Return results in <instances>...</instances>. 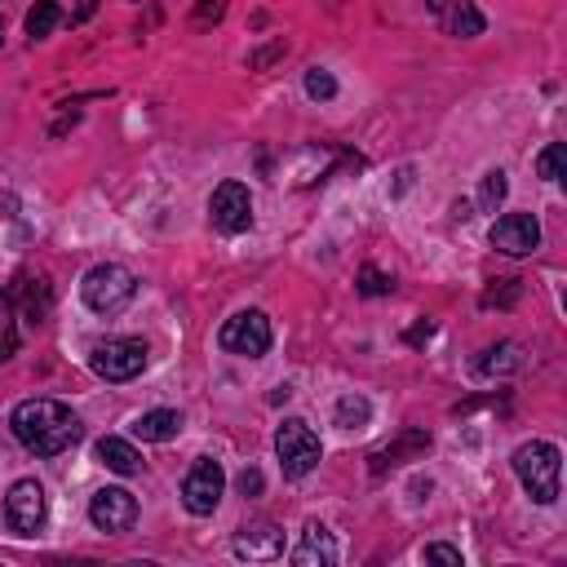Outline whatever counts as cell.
Masks as SVG:
<instances>
[{
	"label": "cell",
	"instance_id": "1",
	"mask_svg": "<svg viewBox=\"0 0 567 567\" xmlns=\"http://www.w3.org/2000/svg\"><path fill=\"white\" fill-rule=\"evenodd\" d=\"M9 430L31 456H58L71 443H80V434H84L80 416L58 399H22L9 412Z\"/></svg>",
	"mask_w": 567,
	"mask_h": 567
},
{
	"label": "cell",
	"instance_id": "2",
	"mask_svg": "<svg viewBox=\"0 0 567 567\" xmlns=\"http://www.w3.org/2000/svg\"><path fill=\"white\" fill-rule=\"evenodd\" d=\"M514 474L523 483V492L536 501V505H554L558 501V474H563V456L554 443L545 439H532L514 452Z\"/></svg>",
	"mask_w": 567,
	"mask_h": 567
},
{
	"label": "cell",
	"instance_id": "3",
	"mask_svg": "<svg viewBox=\"0 0 567 567\" xmlns=\"http://www.w3.org/2000/svg\"><path fill=\"white\" fill-rule=\"evenodd\" d=\"M80 297H84V306L97 310V315H120V310L137 297V279H133V270L120 266V261H97V266L80 279Z\"/></svg>",
	"mask_w": 567,
	"mask_h": 567
},
{
	"label": "cell",
	"instance_id": "4",
	"mask_svg": "<svg viewBox=\"0 0 567 567\" xmlns=\"http://www.w3.org/2000/svg\"><path fill=\"white\" fill-rule=\"evenodd\" d=\"M275 456H279L284 478H306L319 465L323 447H319V434L301 416H284V425L275 430Z\"/></svg>",
	"mask_w": 567,
	"mask_h": 567
},
{
	"label": "cell",
	"instance_id": "5",
	"mask_svg": "<svg viewBox=\"0 0 567 567\" xmlns=\"http://www.w3.org/2000/svg\"><path fill=\"white\" fill-rule=\"evenodd\" d=\"M146 341L142 337H106L89 350V368L102 377V381H133L142 368H146Z\"/></svg>",
	"mask_w": 567,
	"mask_h": 567
},
{
	"label": "cell",
	"instance_id": "6",
	"mask_svg": "<svg viewBox=\"0 0 567 567\" xmlns=\"http://www.w3.org/2000/svg\"><path fill=\"white\" fill-rule=\"evenodd\" d=\"M217 346L226 354H239V359H261L270 350V319L261 310H235L221 332H217Z\"/></svg>",
	"mask_w": 567,
	"mask_h": 567
},
{
	"label": "cell",
	"instance_id": "7",
	"mask_svg": "<svg viewBox=\"0 0 567 567\" xmlns=\"http://www.w3.org/2000/svg\"><path fill=\"white\" fill-rule=\"evenodd\" d=\"M49 518V501H44V487L35 478H18L4 496V523L13 536H35Z\"/></svg>",
	"mask_w": 567,
	"mask_h": 567
},
{
	"label": "cell",
	"instance_id": "8",
	"mask_svg": "<svg viewBox=\"0 0 567 567\" xmlns=\"http://www.w3.org/2000/svg\"><path fill=\"white\" fill-rule=\"evenodd\" d=\"M208 221H213V230H221V235L248 230V226H252V195H248V186L235 182V177H226V182L208 195Z\"/></svg>",
	"mask_w": 567,
	"mask_h": 567
},
{
	"label": "cell",
	"instance_id": "9",
	"mask_svg": "<svg viewBox=\"0 0 567 567\" xmlns=\"http://www.w3.org/2000/svg\"><path fill=\"white\" fill-rule=\"evenodd\" d=\"M221 492H226V474H221V465H217L213 456H199V461L186 470V478H182V505H186L195 518L213 514V509L221 505Z\"/></svg>",
	"mask_w": 567,
	"mask_h": 567
},
{
	"label": "cell",
	"instance_id": "10",
	"mask_svg": "<svg viewBox=\"0 0 567 567\" xmlns=\"http://www.w3.org/2000/svg\"><path fill=\"white\" fill-rule=\"evenodd\" d=\"M89 523H93L97 532H106V536L128 532V527L137 523V496H133L128 487H102V492H93V501H89Z\"/></svg>",
	"mask_w": 567,
	"mask_h": 567
},
{
	"label": "cell",
	"instance_id": "11",
	"mask_svg": "<svg viewBox=\"0 0 567 567\" xmlns=\"http://www.w3.org/2000/svg\"><path fill=\"white\" fill-rule=\"evenodd\" d=\"M492 248L505 252V257H527L540 248V221L532 213H505L492 221Z\"/></svg>",
	"mask_w": 567,
	"mask_h": 567
},
{
	"label": "cell",
	"instance_id": "12",
	"mask_svg": "<svg viewBox=\"0 0 567 567\" xmlns=\"http://www.w3.org/2000/svg\"><path fill=\"white\" fill-rule=\"evenodd\" d=\"M230 545H235L239 558L266 563V558H279V554H284V532H279L270 518H257V523H244Z\"/></svg>",
	"mask_w": 567,
	"mask_h": 567
},
{
	"label": "cell",
	"instance_id": "13",
	"mask_svg": "<svg viewBox=\"0 0 567 567\" xmlns=\"http://www.w3.org/2000/svg\"><path fill=\"white\" fill-rule=\"evenodd\" d=\"M430 4V13L439 18V27L447 31V35H456V40H474V35H483V13L474 9V0H425Z\"/></svg>",
	"mask_w": 567,
	"mask_h": 567
},
{
	"label": "cell",
	"instance_id": "14",
	"mask_svg": "<svg viewBox=\"0 0 567 567\" xmlns=\"http://www.w3.org/2000/svg\"><path fill=\"white\" fill-rule=\"evenodd\" d=\"M425 447H430V434H425V430H403L394 443H385V447H377V452L368 456V470H372V474H385V470H394V465L421 456Z\"/></svg>",
	"mask_w": 567,
	"mask_h": 567
},
{
	"label": "cell",
	"instance_id": "15",
	"mask_svg": "<svg viewBox=\"0 0 567 567\" xmlns=\"http://www.w3.org/2000/svg\"><path fill=\"white\" fill-rule=\"evenodd\" d=\"M292 563H297V567H332V563H337V540H332V532H328L323 523H306V532H301V540H297V549H292Z\"/></svg>",
	"mask_w": 567,
	"mask_h": 567
},
{
	"label": "cell",
	"instance_id": "16",
	"mask_svg": "<svg viewBox=\"0 0 567 567\" xmlns=\"http://www.w3.org/2000/svg\"><path fill=\"white\" fill-rule=\"evenodd\" d=\"M177 430H182V412H173V408H151L133 421V434L142 443H168V439H177Z\"/></svg>",
	"mask_w": 567,
	"mask_h": 567
},
{
	"label": "cell",
	"instance_id": "17",
	"mask_svg": "<svg viewBox=\"0 0 567 567\" xmlns=\"http://www.w3.org/2000/svg\"><path fill=\"white\" fill-rule=\"evenodd\" d=\"M97 461L106 465V470H115V474H137L142 470V456H137V447L128 443V439H120V434H106V439H97Z\"/></svg>",
	"mask_w": 567,
	"mask_h": 567
},
{
	"label": "cell",
	"instance_id": "18",
	"mask_svg": "<svg viewBox=\"0 0 567 567\" xmlns=\"http://www.w3.org/2000/svg\"><path fill=\"white\" fill-rule=\"evenodd\" d=\"M523 363V354H518V346L514 341H501V346H487L483 350V359L474 363L483 377H505V372H514Z\"/></svg>",
	"mask_w": 567,
	"mask_h": 567
},
{
	"label": "cell",
	"instance_id": "19",
	"mask_svg": "<svg viewBox=\"0 0 567 567\" xmlns=\"http://www.w3.org/2000/svg\"><path fill=\"white\" fill-rule=\"evenodd\" d=\"M332 416H337L341 430H363L368 416H372V403H368L363 394H341L337 408H332Z\"/></svg>",
	"mask_w": 567,
	"mask_h": 567
},
{
	"label": "cell",
	"instance_id": "20",
	"mask_svg": "<svg viewBox=\"0 0 567 567\" xmlns=\"http://www.w3.org/2000/svg\"><path fill=\"white\" fill-rule=\"evenodd\" d=\"M58 22H62V9H58L53 0H35V9L27 13V35H31V40H44Z\"/></svg>",
	"mask_w": 567,
	"mask_h": 567
},
{
	"label": "cell",
	"instance_id": "21",
	"mask_svg": "<svg viewBox=\"0 0 567 567\" xmlns=\"http://www.w3.org/2000/svg\"><path fill=\"white\" fill-rule=\"evenodd\" d=\"M505 190H509V182H505V173L501 168H492V173H483V182H478V204L492 213L501 199H505Z\"/></svg>",
	"mask_w": 567,
	"mask_h": 567
},
{
	"label": "cell",
	"instance_id": "22",
	"mask_svg": "<svg viewBox=\"0 0 567 567\" xmlns=\"http://www.w3.org/2000/svg\"><path fill=\"white\" fill-rule=\"evenodd\" d=\"M306 93H310L315 102H328V97H337V80H332L323 66H310V71H306Z\"/></svg>",
	"mask_w": 567,
	"mask_h": 567
},
{
	"label": "cell",
	"instance_id": "23",
	"mask_svg": "<svg viewBox=\"0 0 567 567\" xmlns=\"http://www.w3.org/2000/svg\"><path fill=\"white\" fill-rule=\"evenodd\" d=\"M390 288H394V279H390L385 270H377V266H363V270H359V292H363V297H385Z\"/></svg>",
	"mask_w": 567,
	"mask_h": 567
},
{
	"label": "cell",
	"instance_id": "24",
	"mask_svg": "<svg viewBox=\"0 0 567 567\" xmlns=\"http://www.w3.org/2000/svg\"><path fill=\"white\" fill-rule=\"evenodd\" d=\"M536 173H540V177H549V182H558V177H563V142H549V146L536 155Z\"/></svg>",
	"mask_w": 567,
	"mask_h": 567
},
{
	"label": "cell",
	"instance_id": "25",
	"mask_svg": "<svg viewBox=\"0 0 567 567\" xmlns=\"http://www.w3.org/2000/svg\"><path fill=\"white\" fill-rule=\"evenodd\" d=\"M221 13H226V0H199V4H195V13H190V27H195V31H204V27L221 22Z\"/></svg>",
	"mask_w": 567,
	"mask_h": 567
},
{
	"label": "cell",
	"instance_id": "26",
	"mask_svg": "<svg viewBox=\"0 0 567 567\" xmlns=\"http://www.w3.org/2000/svg\"><path fill=\"white\" fill-rule=\"evenodd\" d=\"M496 284H501V288H487V292H483V306H509V301L523 292L518 279H496Z\"/></svg>",
	"mask_w": 567,
	"mask_h": 567
},
{
	"label": "cell",
	"instance_id": "27",
	"mask_svg": "<svg viewBox=\"0 0 567 567\" xmlns=\"http://www.w3.org/2000/svg\"><path fill=\"white\" fill-rule=\"evenodd\" d=\"M421 558H425V563H452V567H461V563H465V558H461V549H456V545H443V540L425 545V549H421Z\"/></svg>",
	"mask_w": 567,
	"mask_h": 567
},
{
	"label": "cell",
	"instance_id": "28",
	"mask_svg": "<svg viewBox=\"0 0 567 567\" xmlns=\"http://www.w3.org/2000/svg\"><path fill=\"white\" fill-rule=\"evenodd\" d=\"M284 53H288V44H284V40H275L270 49L252 53V58H248V66H257V71H261V66H270V62H275V58H284Z\"/></svg>",
	"mask_w": 567,
	"mask_h": 567
},
{
	"label": "cell",
	"instance_id": "29",
	"mask_svg": "<svg viewBox=\"0 0 567 567\" xmlns=\"http://www.w3.org/2000/svg\"><path fill=\"white\" fill-rule=\"evenodd\" d=\"M239 492H244V496H257V492H261V470L248 465V470L239 474Z\"/></svg>",
	"mask_w": 567,
	"mask_h": 567
},
{
	"label": "cell",
	"instance_id": "30",
	"mask_svg": "<svg viewBox=\"0 0 567 567\" xmlns=\"http://www.w3.org/2000/svg\"><path fill=\"white\" fill-rule=\"evenodd\" d=\"M93 9H97V0H80V4H75V13H71V22H84Z\"/></svg>",
	"mask_w": 567,
	"mask_h": 567
},
{
	"label": "cell",
	"instance_id": "31",
	"mask_svg": "<svg viewBox=\"0 0 567 567\" xmlns=\"http://www.w3.org/2000/svg\"><path fill=\"white\" fill-rule=\"evenodd\" d=\"M0 31H4V22H0Z\"/></svg>",
	"mask_w": 567,
	"mask_h": 567
}]
</instances>
